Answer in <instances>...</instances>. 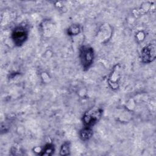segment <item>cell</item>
Returning a JSON list of instances; mask_svg holds the SVG:
<instances>
[{"label":"cell","instance_id":"6da1fadb","mask_svg":"<svg viewBox=\"0 0 156 156\" xmlns=\"http://www.w3.org/2000/svg\"><path fill=\"white\" fill-rule=\"evenodd\" d=\"M79 58L83 69L85 71L88 70L93 62V48L87 45L81 46L79 49Z\"/></svg>","mask_w":156,"mask_h":156},{"label":"cell","instance_id":"7a4b0ae2","mask_svg":"<svg viewBox=\"0 0 156 156\" xmlns=\"http://www.w3.org/2000/svg\"><path fill=\"white\" fill-rule=\"evenodd\" d=\"M102 112V109L100 108H93L86 112L82 118L84 126L91 127L95 125L101 119Z\"/></svg>","mask_w":156,"mask_h":156},{"label":"cell","instance_id":"3957f363","mask_svg":"<svg viewBox=\"0 0 156 156\" xmlns=\"http://www.w3.org/2000/svg\"><path fill=\"white\" fill-rule=\"evenodd\" d=\"M155 57L156 42L155 40H152L142 49L141 58L143 63H150L155 59Z\"/></svg>","mask_w":156,"mask_h":156},{"label":"cell","instance_id":"277c9868","mask_svg":"<svg viewBox=\"0 0 156 156\" xmlns=\"http://www.w3.org/2000/svg\"><path fill=\"white\" fill-rule=\"evenodd\" d=\"M28 37L27 30L22 26H18L14 29L12 33V40L16 46H21L23 45Z\"/></svg>","mask_w":156,"mask_h":156},{"label":"cell","instance_id":"5b68a950","mask_svg":"<svg viewBox=\"0 0 156 156\" xmlns=\"http://www.w3.org/2000/svg\"><path fill=\"white\" fill-rule=\"evenodd\" d=\"M121 68L120 65H115L108 78V83L110 88L113 90H116L119 87V82L121 79Z\"/></svg>","mask_w":156,"mask_h":156},{"label":"cell","instance_id":"8992f818","mask_svg":"<svg viewBox=\"0 0 156 156\" xmlns=\"http://www.w3.org/2000/svg\"><path fill=\"white\" fill-rule=\"evenodd\" d=\"M93 134L91 127H84L80 131V137L82 141H87L90 140Z\"/></svg>","mask_w":156,"mask_h":156},{"label":"cell","instance_id":"52a82bcc","mask_svg":"<svg viewBox=\"0 0 156 156\" xmlns=\"http://www.w3.org/2000/svg\"><path fill=\"white\" fill-rule=\"evenodd\" d=\"M54 151H55L54 145L51 143H48V144H46L43 147V148L41 149V151L39 153V155L50 156L54 154Z\"/></svg>","mask_w":156,"mask_h":156},{"label":"cell","instance_id":"ba28073f","mask_svg":"<svg viewBox=\"0 0 156 156\" xmlns=\"http://www.w3.org/2000/svg\"><path fill=\"white\" fill-rule=\"evenodd\" d=\"M80 32V27L78 24H73L67 29V34L69 35H76Z\"/></svg>","mask_w":156,"mask_h":156},{"label":"cell","instance_id":"9c48e42d","mask_svg":"<svg viewBox=\"0 0 156 156\" xmlns=\"http://www.w3.org/2000/svg\"><path fill=\"white\" fill-rule=\"evenodd\" d=\"M70 154V143L66 141L63 143L61 146L60 149V155H68Z\"/></svg>","mask_w":156,"mask_h":156}]
</instances>
